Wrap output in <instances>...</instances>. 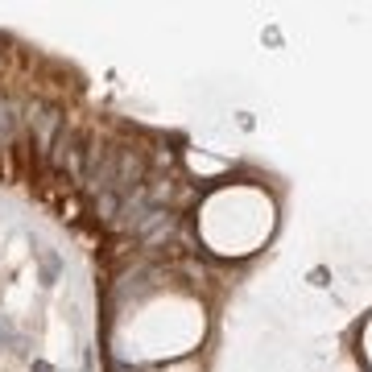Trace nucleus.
Segmentation results:
<instances>
[{
    "label": "nucleus",
    "mask_w": 372,
    "mask_h": 372,
    "mask_svg": "<svg viewBox=\"0 0 372 372\" xmlns=\"http://www.w3.org/2000/svg\"><path fill=\"white\" fill-rule=\"evenodd\" d=\"M12 124H17V108H12V104H8V99L0 95V141H4L8 133H12Z\"/></svg>",
    "instance_id": "f03ea898"
},
{
    "label": "nucleus",
    "mask_w": 372,
    "mask_h": 372,
    "mask_svg": "<svg viewBox=\"0 0 372 372\" xmlns=\"http://www.w3.org/2000/svg\"><path fill=\"white\" fill-rule=\"evenodd\" d=\"M58 273H62L58 253H41V282H46V286H54V282H58Z\"/></svg>",
    "instance_id": "f257e3e1"
},
{
    "label": "nucleus",
    "mask_w": 372,
    "mask_h": 372,
    "mask_svg": "<svg viewBox=\"0 0 372 372\" xmlns=\"http://www.w3.org/2000/svg\"><path fill=\"white\" fill-rule=\"evenodd\" d=\"M33 372H54L50 364H33Z\"/></svg>",
    "instance_id": "7ed1b4c3"
}]
</instances>
